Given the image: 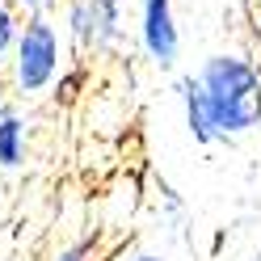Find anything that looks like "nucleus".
<instances>
[{"mask_svg":"<svg viewBox=\"0 0 261 261\" xmlns=\"http://www.w3.org/2000/svg\"><path fill=\"white\" fill-rule=\"evenodd\" d=\"M59 30L46 13H30L13 46V85L21 97H38L59 76Z\"/></svg>","mask_w":261,"mask_h":261,"instance_id":"2","label":"nucleus"},{"mask_svg":"<svg viewBox=\"0 0 261 261\" xmlns=\"http://www.w3.org/2000/svg\"><path fill=\"white\" fill-rule=\"evenodd\" d=\"M25 156H30V135H25V122H21V114L17 110H9L0 114V169H21L25 165Z\"/></svg>","mask_w":261,"mask_h":261,"instance_id":"6","label":"nucleus"},{"mask_svg":"<svg viewBox=\"0 0 261 261\" xmlns=\"http://www.w3.org/2000/svg\"><path fill=\"white\" fill-rule=\"evenodd\" d=\"M177 97H181V110H186V126H190L194 143H202V148L219 143V130H215V122H211V106H206V93H202V85H198V76H194V72L177 76Z\"/></svg>","mask_w":261,"mask_h":261,"instance_id":"5","label":"nucleus"},{"mask_svg":"<svg viewBox=\"0 0 261 261\" xmlns=\"http://www.w3.org/2000/svg\"><path fill=\"white\" fill-rule=\"evenodd\" d=\"M93 244H97V236H80V240L68 244V249H63L55 261H89V257H93Z\"/></svg>","mask_w":261,"mask_h":261,"instance_id":"8","label":"nucleus"},{"mask_svg":"<svg viewBox=\"0 0 261 261\" xmlns=\"http://www.w3.org/2000/svg\"><path fill=\"white\" fill-rule=\"evenodd\" d=\"M68 34L85 51H110L122 38V0H68Z\"/></svg>","mask_w":261,"mask_h":261,"instance_id":"3","label":"nucleus"},{"mask_svg":"<svg viewBox=\"0 0 261 261\" xmlns=\"http://www.w3.org/2000/svg\"><path fill=\"white\" fill-rule=\"evenodd\" d=\"M17 5H21L25 13H51V9H55V0H17Z\"/></svg>","mask_w":261,"mask_h":261,"instance_id":"9","label":"nucleus"},{"mask_svg":"<svg viewBox=\"0 0 261 261\" xmlns=\"http://www.w3.org/2000/svg\"><path fill=\"white\" fill-rule=\"evenodd\" d=\"M135 261H160V257H156V253H139Z\"/></svg>","mask_w":261,"mask_h":261,"instance_id":"10","label":"nucleus"},{"mask_svg":"<svg viewBox=\"0 0 261 261\" xmlns=\"http://www.w3.org/2000/svg\"><path fill=\"white\" fill-rule=\"evenodd\" d=\"M17 34H21V17L13 13V5H0V59L17 46Z\"/></svg>","mask_w":261,"mask_h":261,"instance_id":"7","label":"nucleus"},{"mask_svg":"<svg viewBox=\"0 0 261 261\" xmlns=\"http://www.w3.org/2000/svg\"><path fill=\"white\" fill-rule=\"evenodd\" d=\"M139 42L160 72L177 68L181 30H177V17H173V0H139Z\"/></svg>","mask_w":261,"mask_h":261,"instance_id":"4","label":"nucleus"},{"mask_svg":"<svg viewBox=\"0 0 261 261\" xmlns=\"http://www.w3.org/2000/svg\"><path fill=\"white\" fill-rule=\"evenodd\" d=\"M194 76L206 93L211 122H215L219 139H236L261 126V68L253 59L223 51V55H211Z\"/></svg>","mask_w":261,"mask_h":261,"instance_id":"1","label":"nucleus"},{"mask_svg":"<svg viewBox=\"0 0 261 261\" xmlns=\"http://www.w3.org/2000/svg\"><path fill=\"white\" fill-rule=\"evenodd\" d=\"M0 114H5V101H0Z\"/></svg>","mask_w":261,"mask_h":261,"instance_id":"11","label":"nucleus"}]
</instances>
